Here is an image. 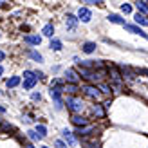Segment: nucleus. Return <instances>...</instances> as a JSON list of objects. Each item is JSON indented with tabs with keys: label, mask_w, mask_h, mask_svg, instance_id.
<instances>
[{
	"label": "nucleus",
	"mask_w": 148,
	"mask_h": 148,
	"mask_svg": "<svg viewBox=\"0 0 148 148\" xmlns=\"http://www.w3.org/2000/svg\"><path fill=\"white\" fill-rule=\"evenodd\" d=\"M78 74L81 78H83L85 81H99L103 76L99 72H96L94 69H90V67H83V65H79V71H78Z\"/></svg>",
	"instance_id": "1"
},
{
	"label": "nucleus",
	"mask_w": 148,
	"mask_h": 148,
	"mask_svg": "<svg viewBox=\"0 0 148 148\" xmlns=\"http://www.w3.org/2000/svg\"><path fill=\"white\" fill-rule=\"evenodd\" d=\"M81 90H83V94L87 96V98H92V99H99V96H101V90L96 88V87H92V85H83Z\"/></svg>",
	"instance_id": "2"
},
{
	"label": "nucleus",
	"mask_w": 148,
	"mask_h": 148,
	"mask_svg": "<svg viewBox=\"0 0 148 148\" xmlns=\"http://www.w3.org/2000/svg\"><path fill=\"white\" fill-rule=\"evenodd\" d=\"M74 62H76L78 65H83V67H90V69H103L101 60H85V62H81L79 58H74Z\"/></svg>",
	"instance_id": "3"
},
{
	"label": "nucleus",
	"mask_w": 148,
	"mask_h": 148,
	"mask_svg": "<svg viewBox=\"0 0 148 148\" xmlns=\"http://www.w3.org/2000/svg\"><path fill=\"white\" fill-rule=\"evenodd\" d=\"M67 108L69 110H72V112H79L81 110V107H83V103H81L79 99H76V98H67Z\"/></svg>",
	"instance_id": "4"
},
{
	"label": "nucleus",
	"mask_w": 148,
	"mask_h": 148,
	"mask_svg": "<svg viewBox=\"0 0 148 148\" xmlns=\"http://www.w3.org/2000/svg\"><path fill=\"white\" fill-rule=\"evenodd\" d=\"M123 27H125V29H127V31H128V33H134V34H139V36H143V38H145V40H148V34H146V33L143 31V29H141V27H137V25H132V24H125Z\"/></svg>",
	"instance_id": "5"
},
{
	"label": "nucleus",
	"mask_w": 148,
	"mask_h": 148,
	"mask_svg": "<svg viewBox=\"0 0 148 148\" xmlns=\"http://www.w3.org/2000/svg\"><path fill=\"white\" fill-rule=\"evenodd\" d=\"M78 18L81 20V22H90V18H92V13H90V9L88 7H79L78 9Z\"/></svg>",
	"instance_id": "6"
},
{
	"label": "nucleus",
	"mask_w": 148,
	"mask_h": 148,
	"mask_svg": "<svg viewBox=\"0 0 148 148\" xmlns=\"http://www.w3.org/2000/svg\"><path fill=\"white\" fill-rule=\"evenodd\" d=\"M121 76L125 78V79H128V81H132L136 78V71H132L128 65H121Z\"/></svg>",
	"instance_id": "7"
},
{
	"label": "nucleus",
	"mask_w": 148,
	"mask_h": 148,
	"mask_svg": "<svg viewBox=\"0 0 148 148\" xmlns=\"http://www.w3.org/2000/svg\"><path fill=\"white\" fill-rule=\"evenodd\" d=\"M78 16H74V14H67L65 16V25H67V29H71V31H74L76 29V25H78Z\"/></svg>",
	"instance_id": "8"
},
{
	"label": "nucleus",
	"mask_w": 148,
	"mask_h": 148,
	"mask_svg": "<svg viewBox=\"0 0 148 148\" xmlns=\"http://www.w3.org/2000/svg\"><path fill=\"white\" fill-rule=\"evenodd\" d=\"M107 72H108L110 79H116V81H119V79H121V69L114 67V65H110V67L107 69Z\"/></svg>",
	"instance_id": "9"
},
{
	"label": "nucleus",
	"mask_w": 148,
	"mask_h": 148,
	"mask_svg": "<svg viewBox=\"0 0 148 148\" xmlns=\"http://www.w3.org/2000/svg\"><path fill=\"white\" fill-rule=\"evenodd\" d=\"M81 76H78V72L76 71H72V69H69V71H65V79L69 81V83H78V79H79Z\"/></svg>",
	"instance_id": "10"
},
{
	"label": "nucleus",
	"mask_w": 148,
	"mask_h": 148,
	"mask_svg": "<svg viewBox=\"0 0 148 148\" xmlns=\"http://www.w3.org/2000/svg\"><path fill=\"white\" fill-rule=\"evenodd\" d=\"M134 20H136V24L148 27V14H145V13H137L136 16H134Z\"/></svg>",
	"instance_id": "11"
},
{
	"label": "nucleus",
	"mask_w": 148,
	"mask_h": 148,
	"mask_svg": "<svg viewBox=\"0 0 148 148\" xmlns=\"http://www.w3.org/2000/svg\"><path fill=\"white\" fill-rule=\"evenodd\" d=\"M71 121H72V125H76V127H85V125L88 123L85 117H81V116H78V114H74V116L71 117Z\"/></svg>",
	"instance_id": "12"
},
{
	"label": "nucleus",
	"mask_w": 148,
	"mask_h": 148,
	"mask_svg": "<svg viewBox=\"0 0 148 148\" xmlns=\"http://www.w3.org/2000/svg\"><path fill=\"white\" fill-rule=\"evenodd\" d=\"M62 136H63V139H65V141L69 143V146H74V145H76V139H74V136L71 134V132H69L67 128H65V130H62Z\"/></svg>",
	"instance_id": "13"
},
{
	"label": "nucleus",
	"mask_w": 148,
	"mask_h": 148,
	"mask_svg": "<svg viewBox=\"0 0 148 148\" xmlns=\"http://www.w3.org/2000/svg\"><path fill=\"white\" fill-rule=\"evenodd\" d=\"M36 81H38V76L25 78V81H24V88H25V90H29V88H33V87L36 85Z\"/></svg>",
	"instance_id": "14"
},
{
	"label": "nucleus",
	"mask_w": 148,
	"mask_h": 148,
	"mask_svg": "<svg viewBox=\"0 0 148 148\" xmlns=\"http://www.w3.org/2000/svg\"><path fill=\"white\" fill-rule=\"evenodd\" d=\"M24 40L27 42V43H31V45H40V43H42V38H40V36H36V34H33V36H24Z\"/></svg>",
	"instance_id": "15"
},
{
	"label": "nucleus",
	"mask_w": 148,
	"mask_h": 148,
	"mask_svg": "<svg viewBox=\"0 0 148 148\" xmlns=\"http://www.w3.org/2000/svg\"><path fill=\"white\" fill-rule=\"evenodd\" d=\"M81 51H83V53H87V54H92L94 51H96V43H92V42H85L83 47H81Z\"/></svg>",
	"instance_id": "16"
},
{
	"label": "nucleus",
	"mask_w": 148,
	"mask_h": 148,
	"mask_svg": "<svg viewBox=\"0 0 148 148\" xmlns=\"http://www.w3.org/2000/svg\"><path fill=\"white\" fill-rule=\"evenodd\" d=\"M108 22H112V24H119V25H125V18H121L119 14H108Z\"/></svg>",
	"instance_id": "17"
},
{
	"label": "nucleus",
	"mask_w": 148,
	"mask_h": 148,
	"mask_svg": "<svg viewBox=\"0 0 148 148\" xmlns=\"http://www.w3.org/2000/svg\"><path fill=\"white\" fill-rule=\"evenodd\" d=\"M63 90H67V92H71V94H76V92L79 90V87H78V83H69V81H67V85L63 87Z\"/></svg>",
	"instance_id": "18"
},
{
	"label": "nucleus",
	"mask_w": 148,
	"mask_h": 148,
	"mask_svg": "<svg viewBox=\"0 0 148 148\" xmlns=\"http://www.w3.org/2000/svg\"><path fill=\"white\" fill-rule=\"evenodd\" d=\"M136 7H137V11H139V13L148 14V5L143 2V0H137V2H136Z\"/></svg>",
	"instance_id": "19"
},
{
	"label": "nucleus",
	"mask_w": 148,
	"mask_h": 148,
	"mask_svg": "<svg viewBox=\"0 0 148 148\" xmlns=\"http://www.w3.org/2000/svg\"><path fill=\"white\" fill-rule=\"evenodd\" d=\"M27 56H29V58H33L34 62H42V60H43L42 54H40V53H36V51H33V49H29V51H27Z\"/></svg>",
	"instance_id": "20"
},
{
	"label": "nucleus",
	"mask_w": 148,
	"mask_h": 148,
	"mask_svg": "<svg viewBox=\"0 0 148 148\" xmlns=\"http://www.w3.org/2000/svg\"><path fill=\"white\" fill-rule=\"evenodd\" d=\"M20 83V78L18 76H13V78H9L7 79V88H13V87H16Z\"/></svg>",
	"instance_id": "21"
},
{
	"label": "nucleus",
	"mask_w": 148,
	"mask_h": 148,
	"mask_svg": "<svg viewBox=\"0 0 148 148\" xmlns=\"http://www.w3.org/2000/svg\"><path fill=\"white\" fill-rule=\"evenodd\" d=\"M92 112L98 116V117H103V116H105V110H103L101 105H94V107H92Z\"/></svg>",
	"instance_id": "22"
},
{
	"label": "nucleus",
	"mask_w": 148,
	"mask_h": 148,
	"mask_svg": "<svg viewBox=\"0 0 148 148\" xmlns=\"http://www.w3.org/2000/svg\"><path fill=\"white\" fill-rule=\"evenodd\" d=\"M45 36H53V33H54V25L53 24H47L45 27H43V31H42Z\"/></svg>",
	"instance_id": "23"
},
{
	"label": "nucleus",
	"mask_w": 148,
	"mask_h": 148,
	"mask_svg": "<svg viewBox=\"0 0 148 148\" xmlns=\"http://www.w3.org/2000/svg\"><path fill=\"white\" fill-rule=\"evenodd\" d=\"M53 51H60L62 49V42L60 40H51V45H49Z\"/></svg>",
	"instance_id": "24"
},
{
	"label": "nucleus",
	"mask_w": 148,
	"mask_h": 148,
	"mask_svg": "<svg viewBox=\"0 0 148 148\" xmlns=\"http://www.w3.org/2000/svg\"><path fill=\"white\" fill-rule=\"evenodd\" d=\"M0 130H2V132H13L14 128H13L11 123H0Z\"/></svg>",
	"instance_id": "25"
},
{
	"label": "nucleus",
	"mask_w": 148,
	"mask_h": 148,
	"mask_svg": "<svg viewBox=\"0 0 148 148\" xmlns=\"http://www.w3.org/2000/svg\"><path fill=\"white\" fill-rule=\"evenodd\" d=\"M36 132H38V134L42 136V139H43V137L47 136V128L43 127V125H36Z\"/></svg>",
	"instance_id": "26"
},
{
	"label": "nucleus",
	"mask_w": 148,
	"mask_h": 148,
	"mask_svg": "<svg viewBox=\"0 0 148 148\" xmlns=\"http://www.w3.org/2000/svg\"><path fill=\"white\" fill-rule=\"evenodd\" d=\"M99 90H101L103 94H110V90H112V87H110V85H107V83H101V85H99Z\"/></svg>",
	"instance_id": "27"
},
{
	"label": "nucleus",
	"mask_w": 148,
	"mask_h": 148,
	"mask_svg": "<svg viewBox=\"0 0 148 148\" xmlns=\"http://www.w3.org/2000/svg\"><path fill=\"white\" fill-rule=\"evenodd\" d=\"M27 134H29V139H31V141H36V139H42V136L38 134V132H33V130H29Z\"/></svg>",
	"instance_id": "28"
},
{
	"label": "nucleus",
	"mask_w": 148,
	"mask_h": 148,
	"mask_svg": "<svg viewBox=\"0 0 148 148\" xmlns=\"http://www.w3.org/2000/svg\"><path fill=\"white\" fill-rule=\"evenodd\" d=\"M83 146L85 148H99V145L94 143V141H83Z\"/></svg>",
	"instance_id": "29"
},
{
	"label": "nucleus",
	"mask_w": 148,
	"mask_h": 148,
	"mask_svg": "<svg viewBox=\"0 0 148 148\" xmlns=\"http://www.w3.org/2000/svg\"><path fill=\"white\" fill-rule=\"evenodd\" d=\"M121 11H123L125 14H130V13H132V5H130V4H123V5H121Z\"/></svg>",
	"instance_id": "30"
},
{
	"label": "nucleus",
	"mask_w": 148,
	"mask_h": 148,
	"mask_svg": "<svg viewBox=\"0 0 148 148\" xmlns=\"http://www.w3.org/2000/svg\"><path fill=\"white\" fill-rule=\"evenodd\" d=\"M136 74H143V76L148 78V69H136Z\"/></svg>",
	"instance_id": "31"
},
{
	"label": "nucleus",
	"mask_w": 148,
	"mask_h": 148,
	"mask_svg": "<svg viewBox=\"0 0 148 148\" xmlns=\"http://www.w3.org/2000/svg\"><path fill=\"white\" fill-rule=\"evenodd\" d=\"M31 98H33V101H40V99H42V94H40V92H33Z\"/></svg>",
	"instance_id": "32"
},
{
	"label": "nucleus",
	"mask_w": 148,
	"mask_h": 148,
	"mask_svg": "<svg viewBox=\"0 0 148 148\" xmlns=\"http://www.w3.org/2000/svg\"><path fill=\"white\" fill-rule=\"evenodd\" d=\"M85 4H103V0H85Z\"/></svg>",
	"instance_id": "33"
},
{
	"label": "nucleus",
	"mask_w": 148,
	"mask_h": 148,
	"mask_svg": "<svg viewBox=\"0 0 148 148\" xmlns=\"http://www.w3.org/2000/svg\"><path fill=\"white\" fill-rule=\"evenodd\" d=\"M54 145H56V148H67V145H65L63 141H56Z\"/></svg>",
	"instance_id": "34"
},
{
	"label": "nucleus",
	"mask_w": 148,
	"mask_h": 148,
	"mask_svg": "<svg viewBox=\"0 0 148 148\" xmlns=\"http://www.w3.org/2000/svg\"><path fill=\"white\" fill-rule=\"evenodd\" d=\"M31 76H36L33 71H25V72H24V78H31Z\"/></svg>",
	"instance_id": "35"
},
{
	"label": "nucleus",
	"mask_w": 148,
	"mask_h": 148,
	"mask_svg": "<svg viewBox=\"0 0 148 148\" xmlns=\"http://www.w3.org/2000/svg\"><path fill=\"white\" fill-rule=\"evenodd\" d=\"M4 58H5V54L2 53V51H0V62H2V60H4Z\"/></svg>",
	"instance_id": "36"
},
{
	"label": "nucleus",
	"mask_w": 148,
	"mask_h": 148,
	"mask_svg": "<svg viewBox=\"0 0 148 148\" xmlns=\"http://www.w3.org/2000/svg\"><path fill=\"white\" fill-rule=\"evenodd\" d=\"M2 72H4V69H2V65H0V76H2Z\"/></svg>",
	"instance_id": "37"
},
{
	"label": "nucleus",
	"mask_w": 148,
	"mask_h": 148,
	"mask_svg": "<svg viewBox=\"0 0 148 148\" xmlns=\"http://www.w3.org/2000/svg\"><path fill=\"white\" fill-rule=\"evenodd\" d=\"M25 148H34V146H33V145H27V146H25Z\"/></svg>",
	"instance_id": "38"
},
{
	"label": "nucleus",
	"mask_w": 148,
	"mask_h": 148,
	"mask_svg": "<svg viewBox=\"0 0 148 148\" xmlns=\"http://www.w3.org/2000/svg\"><path fill=\"white\" fill-rule=\"evenodd\" d=\"M42 148H49V146H42Z\"/></svg>",
	"instance_id": "39"
},
{
	"label": "nucleus",
	"mask_w": 148,
	"mask_h": 148,
	"mask_svg": "<svg viewBox=\"0 0 148 148\" xmlns=\"http://www.w3.org/2000/svg\"><path fill=\"white\" fill-rule=\"evenodd\" d=\"M0 2H5V0H0Z\"/></svg>",
	"instance_id": "40"
},
{
	"label": "nucleus",
	"mask_w": 148,
	"mask_h": 148,
	"mask_svg": "<svg viewBox=\"0 0 148 148\" xmlns=\"http://www.w3.org/2000/svg\"><path fill=\"white\" fill-rule=\"evenodd\" d=\"M146 2H148V0H146Z\"/></svg>",
	"instance_id": "41"
}]
</instances>
